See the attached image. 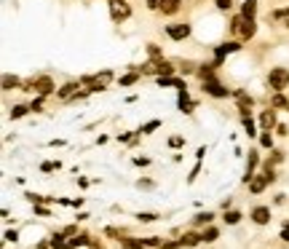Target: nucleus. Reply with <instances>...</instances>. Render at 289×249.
I'll return each mask as SVG.
<instances>
[{"label": "nucleus", "instance_id": "obj_3", "mask_svg": "<svg viewBox=\"0 0 289 249\" xmlns=\"http://www.w3.org/2000/svg\"><path fill=\"white\" fill-rule=\"evenodd\" d=\"M110 14H112V19L115 22H123V19H129V5H126V0H110Z\"/></svg>", "mask_w": 289, "mask_h": 249}, {"label": "nucleus", "instance_id": "obj_34", "mask_svg": "<svg viewBox=\"0 0 289 249\" xmlns=\"http://www.w3.org/2000/svg\"><path fill=\"white\" fill-rule=\"evenodd\" d=\"M41 169H43V172H54V169H59V161H56V163H54V161H46Z\"/></svg>", "mask_w": 289, "mask_h": 249}, {"label": "nucleus", "instance_id": "obj_14", "mask_svg": "<svg viewBox=\"0 0 289 249\" xmlns=\"http://www.w3.org/2000/svg\"><path fill=\"white\" fill-rule=\"evenodd\" d=\"M48 241H51V249H75L70 241H65V233H54Z\"/></svg>", "mask_w": 289, "mask_h": 249}, {"label": "nucleus", "instance_id": "obj_16", "mask_svg": "<svg viewBox=\"0 0 289 249\" xmlns=\"http://www.w3.org/2000/svg\"><path fill=\"white\" fill-rule=\"evenodd\" d=\"M153 70H156V75H172V72H174V67H172V62L158 59L156 65H153Z\"/></svg>", "mask_w": 289, "mask_h": 249}, {"label": "nucleus", "instance_id": "obj_21", "mask_svg": "<svg viewBox=\"0 0 289 249\" xmlns=\"http://www.w3.org/2000/svg\"><path fill=\"white\" fill-rule=\"evenodd\" d=\"M225 223H228V225H239L241 223V212H228V209H225Z\"/></svg>", "mask_w": 289, "mask_h": 249}, {"label": "nucleus", "instance_id": "obj_18", "mask_svg": "<svg viewBox=\"0 0 289 249\" xmlns=\"http://www.w3.org/2000/svg\"><path fill=\"white\" fill-rule=\"evenodd\" d=\"M121 247H123V249H142L145 241H139V239H123Z\"/></svg>", "mask_w": 289, "mask_h": 249}, {"label": "nucleus", "instance_id": "obj_5", "mask_svg": "<svg viewBox=\"0 0 289 249\" xmlns=\"http://www.w3.org/2000/svg\"><path fill=\"white\" fill-rule=\"evenodd\" d=\"M166 35L172 38V41H185V38L190 35V24H169Z\"/></svg>", "mask_w": 289, "mask_h": 249}, {"label": "nucleus", "instance_id": "obj_20", "mask_svg": "<svg viewBox=\"0 0 289 249\" xmlns=\"http://www.w3.org/2000/svg\"><path fill=\"white\" fill-rule=\"evenodd\" d=\"M75 89H78V83H67V86H62L59 97H62V99H70L72 94H75Z\"/></svg>", "mask_w": 289, "mask_h": 249}, {"label": "nucleus", "instance_id": "obj_33", "mask_svg": "<svg viewBox=\"0 0 289 249\" xmlns=\"http://www.w3.org/2000/svg\"><path fill=\"white\" fill-rule=\"evenodd\" d=\"M169 145H172V148H182V145H185V137H172V139H169Z\"/></svg>", "mask_w": 289, "mask_h": 249}, {"label": "nucleus", "instance_id": "obj_29", "mask_svg": "<svg viewBox=\"0 0 289 249\" xmlns=\"http://www.w3.org/2000/svg\"><path fill=\"white\" fill-rule=\"evenodd\" d=\"M273 105H276V107H284V105H289V102L284 99V94H281V91H276V97H273Z\"/></svg>", "mask_w": 289, "mask_h": 249}, {"label": "nucleus", "instance_id": "obj_8", "mask_svg": "<svg viewBox=\"0 0 289 249\" xmlns=\"http://www.w3.org/2000/svg\"><path fill=\"white\" fill-rule=\"evenodd\" d=\"M35 91L41 94V97H48L51 91H54V81H51L48 75H43V78H38L35 81Z\"/></svg>", "mask_w": 289, "mask_h": 249}, {"label": "nucleus", "instance_id": "obj_4", "mask_svg": "<svg viewBox=\"0 0 289 249\" xmlns=\"http://www.w3.org/2000/svg\"><path fill=\"white\" fill-rule=\"evenodd\" d=\"M203 91H206L209 97H217V99H222V97H228V94H230L228 89L220 86V83L214 81V78H212V81H203Z\"/></svg>", "mask_w": 289, "mask_h": 249}, {"label": "nucleus", "instance_id": "obj_41", "mask_svg": "<svg viewBox=\"0 0 289 249\" xmlns=\"http://www.w3.org/2000/svg\"><path fill=\"white\" fill-rule=\"evenodd\" d=\"M158 241L161 239H145V247H158Z\"/></svg>", "mask_w": 289, "mask_h": 249}, {"label": "nucleus", "instance_id": "obj_22", "mask_svg": "<svg viewBox=\"0 0 289 249\" xmlns=\"http://www.w3.org/2000/svg\"><path fill=\"white\" fill-rule=\"evenodd\" d=\"M217 236H220V230H217V228H206V230L201 233V239L206 241V244H212V241L217 239Z\"/></svg>", "mask_w": 289, "mask_h": 249}, {"label": "nucleus", "instance_id": "obj_42", "mask_svg": "<svg viewBox=\"0 0 289 249\" xmlns=\"http://www.w3.org/2000/svg\"><path fill=\"white\" fill-rule=\"evenodd\" d=\"M70 206H75V209H78V206H83V199H72V201H70Z\"/></svg>", "mask_w": 289, "mask_h": 249}, {"label": "nucleus", "instance_id": "obj_11", "mask_svg": "<svg viewBox=\"0 0 289 249\" xmlns=\"http://www.w3.org/2000/svg\"><path fill=\"white\" fill-rule=\"evenodd\" d=\"M254 14H257V0H244L241 3V16L244 19H254Z\"/></svg>", "mask_w": 289, "mask_h": 249}, {"label": "nucleus", "instance_id": "obj_9", "mask_svg": "<svg viewBox=\"0 0 289 249\" xmlns=\"http://www.w3.org/2000/svg\"><path fill=\"white\" fill-rule=\"evenodd\" d=\"M233 97H236V102H239V110H241V115H249V107L254 105V99L249 97V94H244V91H233Z\"/></svg>", "mask_w": 289, "mask_h": 249}, {"label": "nucleus", "instance_id": "obj_1", "mask_svg": "<svg viewBox=\"0 0 289 249\" xmlns=\"http://www.w3.org/2000/svg\"><path fill=\"white\" fill-rule=\"evenodd\" d=\"M268 86L273 89V91H284V89L289 86V70H284V67L270 70L268 72Z\"/></svg>", "mask_w": 289, "mask_h": 249}, {"label": "nucleus", "instance_id": "obj_28", "mask_svg": "<svg viewBox=\"0 0 289 249\" xmlns=\"http://www.w3.org/2000/svg\"><path fill=\"white\" fill-rule=\"evenodd\" d=\"M260 145H263V148H273V137H270V132H263V137H260Z\"/></svg>", "mask_w": 289, "mask_h": 249}, {"label": "nucleus", "instance_id": "obj_25", "mask_svg": "<svg viewBox=\"0 0 289 249\" xmlns=\"http://www.w3.org/2000/svg\"><path fill=\"white\" fill-rule=\"evenodd\" d=\"M27 115V107L24 105H14L11 107V118H24Z\"/></svg>", "mask_w": 289, "mask_h": 249}, {"label": "nucleus", "instance_id": "obj_40", "mask_svg": "<svg viewBox=\"0 0 289 249\" xmlns=\"http://www.w3.org/2000/svg\"><path fill=\"white\" fill-rule=\"evenodd\" d=\"M75 230H78L75 225H67V228H65V236H75Z\"/></svg>", "mask_w": 289, "mask_h": 249}, {"label": "nucleus", "instance_id": "obj_10", "mask_svg": "<svg viewBox=\"0 0 289 249\" xmlns=\"http://www.w3.org/2000/svg\"><path fill=\"white\" fill-rule=\"evenodd\" d=\"M260 126H263V132H270V129L276 126V113L273 110L260 113Z\"/></svg>", "mask_w": 289, "mask_h": 249}, {"label": "nucleus", "instance_id": "obj_2", "mask_svg": "<svg viewBox=\"0 0 289 249\" xmlns=\"http://www.w3.org/2000/svg\"><path fill=\"white\" fill-rule=\"evenodd\" d=\"M268 182H273V180H270V174L268 172H263V174H254L252 177V182H249V193H263L265 188H268Z\"/></svg>", "mask_w": 289, "mask_h": 249}, {"label": "nucleus", "instance_id": "obj_24", "mask_svg": "<svg viewBox=\"0 0 289 249\" xmlns=\"http://www.w3.org/2000/svg\"><path fill=\"white\" fill-rule=\"evenodd\" d=\"M244 129H246L249 137H257V134H254V132H257V129H254V121H252L249 115H244Z\"/></svg>", "mask_w": 289, "mask_h": 249}, {"label": "nucleus", "instance_id": "obj_26", "mask_svg": "<svg viewBox=\"0 0 289 249\" xmlns=\"http://www.w3.org/2000/svg\"><path fill=\"white\" fill-rule=\"evenodd\" d=\"M137 220H139V223H156V220H158V214H150V212H139L137 214Z\"/></svg>", "mask_w": 289, "mask_h": 249}, {"label": "nucleus", "instance_id": "obj_32", "mask_svg": "<svg viewBox=\"0 0 289 249\" xmlns=\"http://www.w3.org/2000/svg\"><path fill=\"white\" fill-rule=\"evenodd\" d=\"M3 239L14 244V241H19V233H16V230H5V236H3Z\"/></svg>", "mask_w": 289, "mask_h": 249}, {"label": "nucleus", "instance_id": "obj_6", "mask_svg": "<svg viewBox=\"0 0 289 249\" xmlns=\"http://www.w3.org/2000/svg\"><path fill=\"white\" fill-rule=\"evenodd\" d=\"M249 217H252L254 225H268L270 223V206H254Z\"/></svg>", "mask_w": 289, "mask_h": 249}, {"label": "nucleus", "instance_id": "obj_43", "mask_svg": "<svg viewBox=\"0 0 289 249\" xmlns=\"http://www.w3.org/2000/svg\"><path fill=\"white\" fill-rule=\"evenodd\" d=\"M287 107H289V105H287Z\"/></svg>", "mask_w": 289, "mask_h": 249}, {"label": "nucleus", "instance_id": "obj_36", "mask_svg": "<svg viewBox=\"0 0 289 249\" xmlns=\"http://www.w3.org/2000/svg\"><path fill=\"white\" fill-rule=\"evenodd\" d=\"M273 16H276V19H284V16H289V8H279V11H273Z\"/></svg>", "mask_w": 289, "mask_h": 249}, {"label": "nucleus", "instance_id": "obj_12", "mask_svg": "<svg viewBox=\"0 0 289 249\" xmlns=\"http://www.w3.org/2000/svg\"><path fill=\"white\" fill-rule=\"evenodd\" d=\"M179 5H182L179 0H161V5H158V11H163L166 16H172V14H177V11H179Z\"/></svg>", "mask_w": 289, "mask_h": 249}, {"label": "nucleus", "instance_id": "obj_19", "mask_svg": "<svg viewBox=\"0 0 289 249\" xmlns=\"http://www.w3.org/2000/svg\"><path fill=\"white\" fill-rule=\"evenodd\" d=\"M139 75H142L139 70H137V72H129V75H123L118 83H121V86H132V83H137V78H139Z\"/></svg>", "mask_w": 289, "mask_h": 249}, {"label": "nucleus", "instance_id": "obj_15", "mask_svg": "<svg viewBox=\"0 0 289 249\" xmlns=\"http://www.w3.org/2000/svg\"><path fill=\"white\" fill-rule=\"evenodd\" d=\"M201 236H198V233H185L182 236V239H179V247H188V249H193V247H198V244H201Z\"/></svg>", "mask_w": 289, "mask_h": 249}, {"label": "nucleus", "instance_id": "obj_7", "mask_svg": "<svg viewBox=\"0 0 289 249\" xmlns=\"http://www.w3.org/2000/svg\"><path fill=\"white\" fill-rule=\"evenodd\" d=\"M236 51H241L239 43H222V46H217V48H214V56H217V65H220V62H222L228 54H236Z\"/></svg>", "mask_w": 289, "mask_h": 249}, {"label": "nucleus", "instance_id": "obj_30", "mask_svg": "<svg viewBox=\"0 0 289 249\" xmlns=\"http://www.w3.org/2000/svg\"><path fill=\"white\" fill-rule=\"evenodd\" d=\"M147 54H150L153 59H158V56H161V48H158L156 43H150V46H147Z\"/></svg>", "mask_w": 289, "mask_h": 249}, {"label": "nucleus", "instance_id": "obj_35", "mask_svg": "<svg viewBox=\"0 0 289 249\" xmlns=\"http://www.w3.org/2000/svg\"><path fill=\"white\" fill-rule=\"evenodd\" d=\"M230 5H233V3H230V0H217V8H220V11H228Z\"/></svg>", "mask_w": 289, "mask_h": 249}, {"label": "nucleus", "instance_id": "obj_39", "mask_svg": "<svg viewBox=\"0 0 289 249\" xmlns=\"http://www.w3.org/2000/svg\"><path fill=\"white\" fill-rule=\"evenodd\" d=\"M179 241H169V244H161V249H177Z\"/></svg>", "mask_w": 289, "mask_h": 249}, {"label": "nucleus", "instance_id": "obj_27", "mask_svg": "<svg viewBox=\"0 0 289 249\" xmlns=\"http://www.w3.org/2000/svg\"><path fill=\"white\" fill-rule=\"evenodd\" d=\"M158 126H161V121H150V123H145V126L139 129V134H150V132H156Z\"/></svg>", "mask_w": 289, "mask_h": 249}, {"label": "nucleus", "instance_id": "obj_38", "mask_svg": "<svg viewBox=\"0 0 289 249\" xmlns=\"http://www.w3.org/2000/svg\"><path fill=\"white\" fill-rule=\"evenodd\" d=\"M134 163H137V166H147V163H150V158H134Z\"/></svg>", "mask_w": 289, "mask_h": 249}, {"label": "nucleus", "instance_id": "obj_23", "mask_svg": "<svg viewBox=\"0 0 289 249\" xmlns=\"http://www.w3.org/2000/svg\"><path fill=\"white\" fill-rule=\"evenodd\" d=\"M89 241H91L89 236H72V239H70V244L78 249V247H89Z\"/></svg>", "mask_w": 289, "mask_h": 249}, {"label": "nucleus", "instance_id": "obj_37", "mask_svg": "<svg viewBox=\"0 0 289 249\" xmlns=\"http://www.w3.org/2000/svg\"><path fill=\"white\" fill-rule=\"evenodd\" d=\"M145 3H147V8H153V11H156L158 5H161V0H145Z\"/></svg>", "mask_w": 289, "mask_h": 249}, {"label": "nucleus", "instance_id": "obj_31", "mask_svg": "<svg viewBox=\"0 0 289 249\" xmlns=\"http://www.w3.org/2000/svg\"><path fill=\"white\" fill-rule=\"evenodd\" d=\"M16 83H19V81H16V78H11V75H5V78H3V89H5V91H8L11 86H16Z\"/></svg>", "mask_w": 289, "mask_h": 249}, {"label": "nucleus", "instance_id": "obj_13", "mask_svg": "<svg viewBox=\"0 0 289 249\" xmlns=\"http://www.w3.org/2000/svg\"><path fill=\"white\" fill-rule=\"evenodd\" d=\"M241 38H254V32H257V24H254V19H244L241 27H239Z\"/></svg>", "mask_w": 289, "mask_h": 249}, {"label": "nucleus", "instance_id": "obj_17", "mask_svg": "<svg viewBox=\"0 0 289 249\" xmlns=\"http://www.w3.org/2000/svg\"><path fill=\"white\" fill-rule=\"evenodd\" d=\"M212 220H214L212 212H201V214H196V217H193V223H196V225H209Z\"/></svg>", "mask_w": 289, "mask_h": 249}]
</instances>
